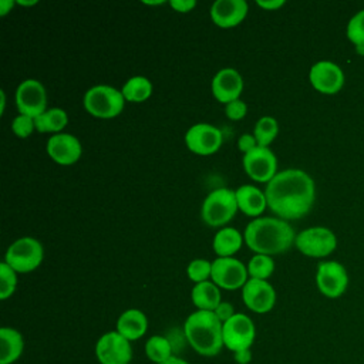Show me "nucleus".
Listing matches in <instances>:
<instances>
[{
	"instance_id": "nucleus-5",
	"label": "nucleus",
	"mask_w": 364,
	"mask_h": 364,
	"mask_svg": "<svg viewBox=\"0 0 364 364\" xmlns=\"http://www.w3.org/2000/svg\"><path fill=\"white\" fill-rule=\"evenodd\" d=\"M237 209L235 191L219 188L209 192L205 198L200 208V216L206 225L219 228L226 225L235 216Z\"/></svg>"
},
{
	"instance_id": "nucleus-32",
	"label": "nucleus",
	"mask_w": 364,
	"mask_h": 364,
	"mask_svg": "<svg viewBox=\"0 0 364 364\" xmlns=\"http://www.w3.org/2000/svg\"><path fill=\"white\" fill-rule=\"evenodd\" d=\"M188 277L196 283L206 282L212 274V263L206 259H193L186 269Z\"/></svg>"
},
{
	"instance_id": "nucleus-44",
	"label": "nucleus",
	"mask_w": 364,
	"mask_h": 364,
	"mask_svg": "<svg viewBox=\"0 0 364 364\" xmlns=\"http://www.w3.org/2000/svg\"><path fill=\"white\" fill-rule=\"evenodd\" d=\"M354 48H355V53L358 55H364V46H355Z\"/></svg>"
},
{
	"instance_id": "nucleus-31",
	"label": "nucleus",
	"mask_w": 364,
	"mask_h": 364,
	"mask_svg": "<svg viewBox=\"0 0 364 364\" xmlns=\"http://www.w3.org/2000/svg\"><path fill=\"white\" fill-rule=\"evenodd\" d=\"M347 38L355 46H364V9L357 11L350 21L347 23L346 28Z\"/></svg>"
},
{
	"instance_id": "nucleus-33",
	"label": "nucleus",
	"mask_w": 364,
	"mask_h": 364,
	"mask_svg": "<svg viewBox=\"0 0 364 364\" xmlns=\"http://www.w3.org/2000/svg\"><path fill=\"white\" fill-rule=\"evenodd\" d=\"M34 128H36L34 118H31V117H28V115H23V114H18V115L13 119V124H11V129H13V132H14L18 138H27V136H30Z\"/></svg>"
},
{
	"instance_id": "nucleus-20",
	"label": "nucleus",
	"mask_w": 364,
	"mask_h": 364,
	"mask_svg": "<svg viewBox=\"0 0 364 364\" xmlns=\"http://www.w3.org/2000/svg\"><path fill=\"white\" fill-rule=\"evenodd\" d=\"M148 330V318L138 309L125 310L117 320V331L128 341H135L145 336Z\"/></svg>"
},
{
	"instance_id": "nucleus-21",
	"label": "nucleus",
	"mask_w": 364,
	"mask_h": 364,
	"mask_svg": "<svg viewBox=\"0 0 364 364\" xmlns=\"http://www.w3.org/2000/svg\"><path fill=\"white\" fill-rule=\"evenodd\" d=\"M237 208L247 216L257 218L267 208V200L264 192L253 185H242L236 191Z\"/></svg>"
},
{
	"instance_id": "nucleus-26",
	"label": "nucleus",
	"mask_w": 364,
	"mask_h": 364,
	"mask_svg": "<svg viewBox=\"0 0 364 364\" xmlns=\"http://www.w3.org/2000/svg\"><path fill=\"white\" fill-rule=\"evenodd\" d=\"M68 115L63 108H50L44 114L34 118L36 129L38 132H54L60 134V131L67 125Z\"/></svg>"
},
{
	"instance_id": "nucleus-17",
	"label": "nucleus",
	"mask_w": 364,
	"mask_h": 364,
	"mask_svg": "<svg viewBox=\"0 0 364 364\" xmlns=\"http://www.w3.org/2000/svg\"><path fill=\"white\" fill-rule=\"evenodd\" d=\"M46 149L48 156L60 165H73L82 154L80 139L71 134H54L48 138Z\"/></svg>"
},
{
	"instance_id": "nucleus-37",
	"label": "nucleus",
	"mask_w": 364,
	"mask_h": 364,
	"mask_svg": "<svg viewBox=\"0 0 364 364\" xmlns=\"http://www.w3.org/2000/svg\"><path fill=\"white\" fill-rule=\"evenodd\" d=\"M169 4L178 13H188L196 6V1L195 0H171Z\"/></svg>"
},
{
	"instance_id": "nucleus-15",
	"label": "nucleus",
	"mask_w": 364,
	"mask_h": 364,
	"mask_svg": "<svg viewBox=\"0 0 364 364\" xmlns=\"http://www.w3.org/2000/svg\"><path fill=\"white\" fill-rule=\"evenodd\" d=\"M309 80L313 88L321 94H337L344 85V73L333 61H317L309 71Z\"/></svg>"
},
{
	"instance_id": "nucleus-30",
	"label": "nucleus",
	"mask_w": 364,
	"mask_h": 364,
	"mask_svg": "<svg viewBox=\"0 0 364 364\" xmlns=\"http://www.w3.org/2000/svg\"><path fill=\"white\" fill-rule=\"evenodd\" d=\"M17 287V272L6 262L0 264V299H9Z\"/></svg>"
},
{
	"instance_id": "nucleus-28",
	"label": "nucleus",
	"mask_w": 364,
	"mask_h": 364,
	"mask_svg": "<svg viewBox=\"0 0 364 364\" xmlns=\"http://www.w3.org/2000/svg\"><path fill=\"white\" fill-rule=\"evenodd\" d=\"M277 132H279V124L273 117H269V115L259 118L253 129V135L259 146H269L277 136Z\"/></svg>"
},
{
	"instance_id": "nucleus-38",
	"label": "nucleus",
	"mask_w": 364,
	"mask_h": 364,
	"mask_svg": "<svg viewBox=\"0 0 364 364\" xmlns=\"http://www.w3.org/2000/svg\"><path fill=\"white\" fill-rule=\"evenodd\" d=\"M233 358L237 364H249L252 361V350L246 348V350H240L233 353Z\"/></svg>"
},
{
	"instance_id": "nucleus-12",
	"label": "nucleus",
	"mask_w": 364,
	"mask_h": 364,
	"mask_svg": "<svg viewBox=\"0 0 364 364\" xmlns=\"http://www.w3.org/2000/svg\"><path fill=\"white\" fill-rule=\"evenodd\" d=\"M247 267L235 257H218L212 262V282L222 289L236 290L246 284Z\"/></svg>"
},
{
	"instance_id": "nucleus-11",
	"label": "nucleus",
	"mask_w": 364,
	"mask_h": 364,
	"mask_svg": "<svg viewBox=\"0 0 364 364\" xmlns=\"http://www.w3.org/2000/svg\"><path fill=\"white\" fill-rule=\"evenodd\" d=\"M16 105L20 114L31 118L44 114L47 111V92L44 85L34 78L21 81L16 90Z\"/></svg>"
},
{
	"instance_id": "nucleus-41",
	"label": "nucleus",
	"mask_w": 364,
	"mask_h": 364,
	"mask_svg": "<svg viewBox=\"0 0 364 364\" xmlns=\"http://www.w3.org/2000/svg\"><path fill=\"white\" fill-rule=\"evenodd\" d=\"M162 364H189V363L185 361V360H182V358H179V357L172 355L169 360H166V361L162 363Z\"/></svg>"
},
{
	"instance_id": "nucleus-6",
	"label": "nucleus",
	"mask_w": 364,
	"mask_h": 364,
	"mask_svg": "<svg viewBox=\"0 0 364 364\" xmlns=\"http://www.w3.org/2000/svg\"><path fill=\"white\" fill-rule=\"evenodd\" d=\"M43 256L44 250L41 243L34 237L24 236L9 246L4 262L17 273H28L40 266Z\"/></svg>"
},
{
	"instance_id": "nucleus-7",
	"label": "nucleus",
	"mask_w": 364,
	"mask_h": 364,
	"mask_svg": "<svg viewBox=\"0 0 364 364\" xmlns=\"http://www.w3.org/2000/svg\"><path fill=\"white\" fill-rule=\"evenodd\" d=\"M294 245L300 253L309 257H326L337 247V237L333 230L324 226H313L296 235Z\"/></svg>"
},
{
	"instance_id": "nucleus-43",
	"label": "nucleus",
	"mask_w": 364,
	"mask_h": 364,
	"mask_svg": "<svg viewBox=\"0 0 364 364\" xmlns=\"http://www.w3.org/2000/svg\"><path fill=\"white\" fill-rule=\"evenodd\" d=\"M17 4H20V6H34V4H37V1L36 0H31V1H24V0H17L16 1Z\"/></svg>"
},
{
	"instance_id": "nucleus-19",
	"label": "nucleus",
	"mask_w": 364,
	"mask_h": 364,
	"mask_svg": "<svg viewBox=\"0 0 364 364\" xmlns=\"http://www.w3.org/2000/svg\"><path fill=\"white\" fill-rule=\"evenodd\" d=\"M247 14L245 0H216L210 7L212 21L222 28H230L240 24Z\"/></svg>"
},
{
	"instance_id": "nucleus-10",
	"label": "nucleus",
	"mask_w": 364,
	"mask_h": 364,
	"mask_svg": "<svg viewBox=\"0 0 364 364\" xmlns=\"http://www.w3.org/2000/svg\"><path fill=\"white\" fill-rule=\"evenodd\" d=\"M256 337L252 318L243 313H236L223 323V346L232 353L250 348Z\"/></svg>"
},
{
	"instance_id": "nucleus-4",
	"label": "nucleus",
	"mask_w": 364,
	"mask_h": 364,
	"mask_svg": "<svg viewBox=\"0 0 364 364\" xmlns=\"http://www.w3.org/2000/svg\"><path fill=\"white\" fill-rule=\"evenodd\" d=\"M82 102L88 114L95 118L108 119L121 114L125 105V98L115 87L100 84L85 91Z\"/></svg>"
},
{
	"instance_id": "nucleus-9",
	"label": "nucleus",
	"mask_w": 364,
	"mask_h": 364,
	"mask_svg": "<svg viewBox=\"0 0 364 364\" xmlns=\"http://www.w3.org/2000/svg\"><path fill=\"white\" fill-rule=\"evenodd\" d=\"M95 357L100 364H129L132 360L131 341L117 330L104 333L95 344Z\"/></svg>"
},
{
	"instance_id": "nucleus-1",
	"label": "nucleus",
	"mask_w": 364,
	"mask_h": 364,
	"mask_svg": "<svg viewBox=\"0 0 364 364\" xmlns=\"http://www.w3.org/2000/svg\"><path fill=\"white\" fill-rule=\"evenodd\" d=\"M264 195L269 209L280 219H300L314 203L316 185L307 172L289 168L267 182Z\"/></svg>"
},
{
	"instance_id": "nucleus-23",
	"label": "nucleus",
	"mask_w": 364,
	"mask_h": 364,
	"mask_svg": "<svg viewBox=\"0 0 364 364\" xmlns=\"http://www.w3.org/2000/svg\"><path fill=\"white\" fill-rule=\"evenodd\" d=\"M192 303L198 310L215 311V309L220 304V290L213 282H202L196 283L191 291Z\"/></svg>"
},
{
	"instance_id": "nucleus-36",
	"label": "nucleus",
	"mask_w": 364,
	"mask_h": 364,
	"mask_svg": "<svg viewBox=\"0 0 364 364\" xmlns=\"http://www.w3.org/2000/svg\"><path fill=\"white\" fill-rule=\"evenodd\" d=\"M257 146V141H256V138H255V135L252 134H243V135H240V138H239V141H237V148H239V151H242L243 154H247V152H250L252 149H255Z\"/></svg>"
},
{
	"instance_id": "nucleus-25",
	"label": "nucleus",
	"mask_w": 364,
	"mask_h": 364,
	"mask_svg": "<svg viewBox=\"0 0 364 364\" xmlns=\"http://www.w3.org/2000/svg\"><path fill=\"white\" fill-rule=\"evenodd\" d=\"M121 92L128 102H142L152 94V84L144 75H134L122 85Z\"/></svg>"
},
{
	"instance_id": "nucleus-45",
	"label": "nucleus",
	"mask_w": 364,
	"mask_h": 364,
	"mask_svg": "<svg viewBox=\"0 0 364 364\" xmlns=\"http://www.w3.org/2000/svg\"><path fill=\"white\" fill-rule=\"evenodd\" d=\"M144 3H145V4H151V6H155V4H162L164 1H162V0H159V1H149V0H145Z\"/></svg>"
},
{
	"instance_id": "nucleus-2",
	"label": "nucleus",
	"mask_w": 364,
	"mask_h": 364,
	"mask_svg": "<svg viewBox=\"0 0 364 364\" xmlns=\"http://www.w3.org/2000/svg\"><path fill=\"white\" fill-rule=\"evenodd\" d=\"M243 239L256 255H279L290 249L296 235L290 223L280 218H255L245 229Z\"/></svg>"
},
{
	"instance_id": "nucleus-13",
	"label": "nucleus",
	"mask_w": 364,
	"mask_h": 364,
	"mask_svg": "<svg viewBox=\"0 0 364 364\" xmlns=\"http://www.w3.org/2000/svg\"><path fill=\"white\" fill-rule=\"evenodd\" d=\"M243 168L256 182H270L277 173V159L269 146H256L243 155Z\"/></svg>"
},
{
	"instance_id": "nucleus-18",
	"label": "nucleus",
	"mask_w": 364,
	"mask_h": 364,
	"mask_svg": "<svg viewBox=\"0 0 364 364\" xmlns=\"http://www.w3.org/2000/svg\"><path fill=\"white\" fill-rule=\"evenodd\" d=\"M210 88L213 97L226 105L239 100L243 90V78L235 68H222L212 78Z\"/></svg>"
},
{
	"instance_id": "nucleus-34",
	"label": "nucleus",
	"mask_w": 364,
	"mask_h": 364,
	"mask_svg": "<svg viewBox=\"0 0 364 364\" xmlns=\"http://www.w3.org/2000/svg\"><path fill=\"white\" fill-rule=\"evenodd\" d=\"M247 112V105L245 101H242L240 98L239 100H235L229 104L225 105V114L229 119L232 121H239L242 119Z\"/></svg>"
},
{
	"instance_id": "nucleus-39",
	"label": "nucleus",
	"mask_w": 364,
	"mask_h": 364,
	"mask_svg": "<svg viewBox=\"0 0 364 364\" xmlns=\"http://www.w3.org/2000/svg\"><path fill=\"white\" fill-rule=\"evenodd\" d=\"M256 4L266 10H276L284 4V0H257Z\"/></svg>"
},
{
	"instance_id": "nucleus-27",
	"label": "nucleus",
	"mask_w": 364,
	"mask_h": 364,
	"mask_svg": "<svg viewBox=\"0 0 364 364\" xmlns=\"http://www.w3.org/2000/svg\"><path fill=\"white\" fill-rule=\"evenodd\" d=\"M145 354L155 364H162L172 357V344L164 336H151L145 343Z\"/></svg>"
},
{
	"instance_id": "nucleus-42",
	"label": "nucleus",
	"mask_w": 364,
	"mask_h": 364,
	"mask_svg": "<svg viewBox=\"0 0 364 364\" xmlns=\"http://www.w3.org/2000/svg\"><path fill=\"white\" fill-rule=\"evenodd\" d=\"M4 107H6V92L1 90L0 91V112H4Z\"/></svg>"
},
{
	"instance_id": "nucleus-35",
	"label": "nucleus",
	"mask_w": 364,
	"mask_h": 364,
	"mask_svg": "<svg viewBox=\"0 0 364 364\" xmlns=\"http://www.w3.org/2000/svg\"><path fill=\"white\" fill-rule=\"evenodd\" d=\"M215 314L216 317L222 321V323H226L229 318H232L236 313H235V309L233 306L229 303V301H220V304L215 309Z\"/></svg>"
},
{
	"instance_id": "nucleus-8",
	"label": "nucleus",
	"mask_w": 364,
	"mask_h": 364,
	"mask_svg": "<svg viewBox=\"0 0 364 364\" xmlns=\"http://www.w3.org/2000/svg\"><path fill=\"white\" fill-rule=\"evenodd\" d=\"M316 284L323 296L337 299L343 296L348 287L347 269L336 260L320 262L316 272Z\"/></svg>"
},
{
	"instance_id": "nucleus-24",
	"label": "nucleus",
	"mask_w": 364,
	"mask_h": 364,
	"mask_svg": "<svg viewBox=\"0 0 364 364\" xmlns=\"http://www.w3.org/2000/svg\"><path fill=\"white\" fill-rule=\"evenodd\" d=\"M243 236L235 228H222L213 236L212 247L219 257H232L243 243Z\"/></svg>"
},
{
	"instance_id": "nucleus-14",
	"label": "nucleus",
	"mask_w": 364,
	"mask_h": 364,
	"mask_svg": "<svg viewBox=\"0 0 364 364\" xmlns=\"http://www.w3.org/2000/svg\"><path fill=\"white\" fill-rule=\"evenodd\" d=\"M223 141L222 131L210 124L199 122L192 125L185 134V144L189 151L198 155L215 154Z\"/></svg>"
},
{
	"instance_id": "nucleus-16",
	"label": "nucleus",
	"mask_w": 364,
	"mask_h": 364,
	"mask_svg": "<svg viewBox=\"0 0 364 364\" xmlns=\"http://www.w3.org/2000/svg\"><path fill=\"white\" fill-rule=\"evenodd\" d=\"M242 299L249 310L263 314L274 307L276 291L267 280L249 279L242 287Z\"/></svg>"
},
{
	"instance_id": "nucleus-3",
	"label": "nucleus",
	"mask_w": 364,
	"mask_h": 364,
	"mask_svg": "<svg viewBox=\"0 0 364 364\" xmlns=\"http://www.w3.org/2000/svg\"><path fill=\"white\" fill-rule=\"evenodd\" d=\"M183 334L189 346L200 355L213 357L223 346V323L215 311L196 310L188 316L183 324Z\"/></svg>"
},
{
	"instance_id": "nucleus-22",
	"label": "nucleus",
	"mask_w": 364,
	"mask_h": 364,
	"mask_svg": "<svg viewBox=\"0 0 364 364\" xmlns=\"http://www.w3.org/2000/svg\"><path fill=\"white\" fill-rule=\"evenodd\" d=\"M24 350V340L18 330L11 327L0 328V364H13Z\"/></svg>"
},
{
	"instance_id": "nucleus-40",
	"label": "nucleus",
	"mask_w": 364,
	"mask_h": 364,
	"mask_svg": "<svg viewBox=\"0 0 364 364\" xmlns=\"http://www.w3.org/2000/svg\"><path fill=\"white\" fill-rule=\"evenodd\" d=\"M14 6L13 0H0V16H6Z\"/></svg>"
},
{
	"instance_id": "nucleus-29",
	"label": "nucleus",
	"mask_w": 364,
	"mask_h": 364,
	"mask_svg": "<svg viewBox=\"0 0 364 364\" xmlns=\"http://www.w3.org/2000/svg\"><path fill=\"white\" fill-rule=\"evenodd\" d=\"M247 274L250 279H259V280H266L267 277L272 276L274 270V262L272 256L267 255H255L249 263H247Z\"/></svg>"
}]
</instances>
